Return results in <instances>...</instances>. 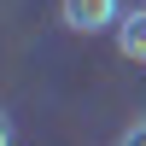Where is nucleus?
<instances>
[{"mask_svg": "<svg viewBox=\"0 0 146 146\" xmlns=\"http://www.w3.org/2000/svg\"><path fill=\"white\" fill-rule=\"evenodd\" d=\"M58 18H64V29H76V35H105V29H117V18H123V0H58Z\"/></svg>", "mask_w": 146, "mask_h": 146, "instance_id": "nucleus-1", "label": "nucleus"}, {"mask_svg": "<svg viewBox=\"0 0 146 146\" xmlns=\"http://www.w3.org/2000/svg\"><path fill=\"white\" fill-rule=\"evenodd\" d=\"M117 53L129 64H146V6H135V12L117 18Z\"/></svg>", "mask_w": 146, "mask_h": 146, "instance_id": "nucleus-2", "label": "nucleus"}, {"mask_svg": "<svg viewBox=\"0 0 146 146\" xmlns=\"http://www.w3.org/2000/svg\"><path fill=\"white\" fill-rule=\"evenodd\" d=\"M117 146H146V117H140V123H129L123 135H117Z\"/></svg>", "mask_w": 146, "mask_h": 146, "instance_id": "nucleus-3", "label": "nucleus"}, {"mask_svg": "<svg viewBox=\"0 0 146 146\" xmlns=\"http://www.w3.org/2000/svg\"><path fill=\"white\" fill-rule=\"evenodd\" d=\"M0 146H18V123H12V111H0Z\"/></svg>", "mask_w": 146, "mask_h": 146, "instance_id": "nucleus-4", "label": "nucleus"}]
</instances>
